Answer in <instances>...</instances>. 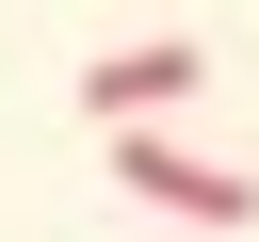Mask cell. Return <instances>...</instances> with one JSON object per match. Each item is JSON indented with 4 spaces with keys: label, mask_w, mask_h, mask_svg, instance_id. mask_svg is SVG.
Wrapping results in <instances>:
<instances>
[{
    "label": "cell",
    "mask_w": 259,
    "mask_h": 242,
    "mask_svg": "<svg viewBox=\"0 0 259 242\" xmlns=\"http://www.w3.org/2000/svg\"><path fill=\"white\" fill-rule=\"evenodd\" d=\"M113 177H130L146 210H178V226H259V177H243V161H210V145H162V129H113Z\"/></svg>",
    "instance_id": "cell-1"
},
{
    "label": "cell",
    "mask_w": 259,
    "mask_h": 242,
    "mask_svg": "<svg viewBox=\"0 0 259 242\" xmlns=\"http://www.w3.org/2000/svg\"><path fill=\"white\" fill-rule=\"evenodd\" d=\"M194 81H210V48H194V32H146V48H97V65H81V113H97V129H162Z\"/></svg>",
    "instance_id": "cell-2"
}]
</instances>
